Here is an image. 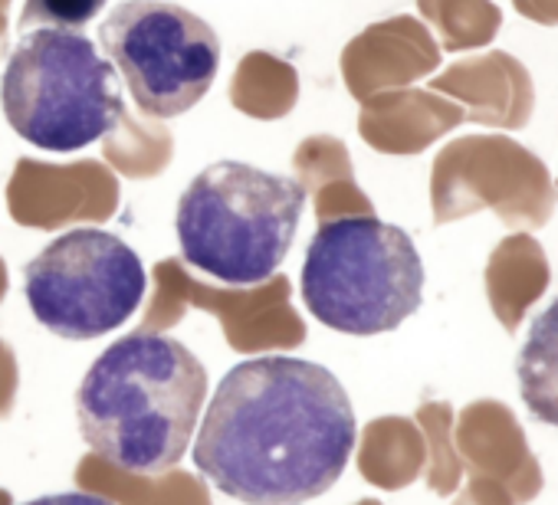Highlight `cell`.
<instances>
[{
	"instance_id": "2",
	"label": "cell",
	"mask_w": 558,
	"mask_h": 505,
	"mask_svg": "<svg viewBox=\"0 0 558 505\" xmlns=\"http://www.w3.org/2000/svg\"><path fill=\"white\" fill-rule=\"evenodd\" d=\"M207 401L201 358L161 332H129L83 374L76 420L86 446L135 476L181 463Z\"/></svg>"
},
{
	"instance_id": "1",
	"label": "cell",
	"mask_w": 558,
	"mask_h": 505,
	"mask_svg": "<svg viewBox=\"0 0 558 505\" xmlns=\"http://www.w3.org/2000/svg\"><path fill=\"white\" fill-rule=\"evenodd\" d=\"M359 423L342 381L306 358L233 365L204 410L194 466L243 505H303L345 472Z\"/></svg>"
},
{
	"instance_id": "13",
	"label": "cell",
	"mask_w": 558,
	"mask_h": 505,
	"mask_svg": "<svg viewBox=\"0 0 558 505\" xmlns=\"http://www.w3.org/2000/svg\"><path fill=\"white\" fill-rule=\"evenodd\" d=\"M24 505H116V502L106 495H96V492H57V495L31 498Z\"/></svg>"
},
{
	"instance_id": "5",
	"label": "cell",
	"mask_w": 558,
	"mask_h": 505,
	"mask_svg": "<svg viewBox=\"0 0 558 505\" xmlns=\"http://www.w3.org/2000/svg\"><path fill=\"white\" fill-rule=\"evenodd\" d=\"M0 109L11 128L44 151H80L122 122L112 63L83 34L31 30L0 76Z\"/></svg>"
},
{
	"instance_id": "9",
	"label": "cell",
	"mask_w": 558,
	"mask_h": 505,
	"mask_svg": "<svg viewBox=\"0 0 558 505\" xmlns=\"http://www.w3.org/2000/svg\"><path fill=\"white\" fill-rule=\"evenodd\" d=\"M515 374L529 414L548 427H558V299L535 316L519 348Z\"/></svg>"
},
{
	"instance_id": "8",
	"label": "cell",
	"mask_w": 558,
	"mask_h": 505,
	"mask_svg": "<svg viewBox=\"0 0 558 505\" xmlns=\"http://www.w3.org/2000/svg\"><path fill=\"white\" fill-rule=\"evenodd\" d=\"M437 86L453 93L460 102H466L470 119L480 125L522 128L532 119V106H535L532 76L515 57L502 50L457 63Z\"/></svg>"
},
{
	"instance_id": "7",
	"label": "cell",
	"mask_w": 558,
	"mask_h": 505,
	"mask_svg": "<svg viewBox=\"0 0 558 505\" xmlns=\"http://www.w3.org/2000/svg\"><path fill=\"white\" fill-rule=\"evenodd\" d=\"M112 70L151 119H178L214 86L220 40L194 11L171 0H122L99 27Z\"/></svg>"
},
{
	"instance_id": "4",
	"label": "cell",
	"mask_w": 558,
	"mask_h": 505,
	"mask_svg": "<svg viewBox=\"0 0 558 505\" xmlns=\"http://www.w3.org/2000/svg\"><path fill=\"white\" fill-rule=\"evenodd\" d=\"M300 293L326 329L385 335L421 309L424 263L401 226L375 213L336 217L319 223L306 246Z\"/></svg>"
},
{
	"instance_id": "12",
	"label": "cell",
	"mask_w": 558,
	"mask_h": 505,
	"mask_svg": "<svg viewBox=\"0 0 558 505\" xmlns=\"http://www.w3.org/2000/svg\"><path fill=\"white\" fill-rule=\"evenodd\" d=\"M512 8L542 27H558V0H512Z\"/></svg>"
},
{
	"instance_id": "10",
	"label": "cell",
	"mask_w": 558,
	"mask_h": 505,
	"mask_svg": "<svg viewBox=\"0 0 558 505\" xmlns=\"http://www.w3.org/2000/svg\"><path fill=\"white\" fill-rule=\"evenodd\" d=\"M421 8L440 24L447 50L483 47L502 27V11L493 0H421Z\"/></svg>"
},
{
	"instance_id": "6",
	"label": "cell",
	"mask_w": 558,
	"mask_h": 505,
	"mask_svg": "<svg viewBox=\"0 0 558 505\" xmlns=\"http://www.w3.org/2000/svg\"><path fill=\"white\" fill-rule=\"evenodd\" d=\"M148 290L138 253L116 233L76 226L50 239L24 270L34 319L70 342H93L122 329Z\"/></svg>"
},
{
	"instance_id": "3",
	"label": "cell",
	"mask_w": 558,
	"mask_h": 505,
	"mask_svg": "<svg viewBox=\"0 0 558 505\" xmlns=\"http://www.w3.org/2000/svg\"><path fill=\"white\" fill-rule=\"evenodd\" d=\"M303 213V181L243 161H214L178 200L181 257L227 286L266 283L283 267Z\"/></svg>"
},
{
	"instance_id": "11",
	"label": "cell",
	"mask_w": 558,
	"mask_h": 505,
	"mask_svg": "<svg viewBox=\"0 0 558 505\" xmlns=\"http://www.w3.org/2000/svg\"><path fill=\"white\" fill-rule=\"evenodd\" d=\"M109 0H27L17 27L24 34L31 30H63L80 34L93 17L102 14Z\"/></svg>"
}]
</instances>
